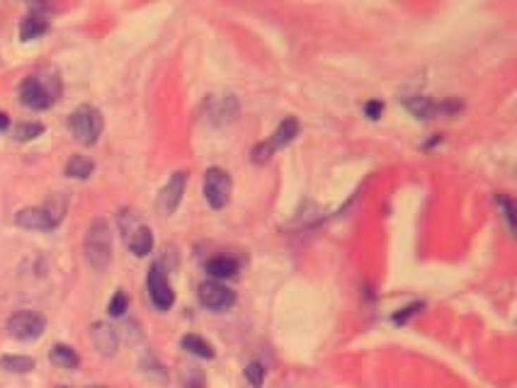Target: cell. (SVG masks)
<instances>
[{
    "mask_svg": "<svg viewBox=\"0 0 517 388\" xmlns=\"http://www.w3.org/2000/svg\"><path fill=\"white\" fill-rule=\"evenodd\" d=\"M83 253L85 260L92 270L102 272L107 270L109 260H112V228L104 218H95L87 226L85 240H83Z\"/></svg>",
    "mask_w": 517,
    "mask_h": 388,
    "instance_id": "obj_1",
    "label": "cell"
},
{
    "mask_svg": "<svg viewBox=\"0 0 517 388\" xmlns=\"http://www.w3.org/2000/svg\"><path fill=\"white\" fill-rule=\"evenodd\" d=\"M63 214H66V199L63 196H54V199H49L42 206L20 209L15 214V223L20 228H27V231H51V228H56L63 221Z\"/></svg>",
    "mask_w": 517,
    "mask_h": 388,
    "instance_id": "obj_2",
    "label": "cell"
},
{
    "mask_svg": "<svg viewBox=\"0 0 517 388\" xmlns=\"http://www.w3.org/2000/svg\"><path fill=\"white\" fill-rule=\"evenodd\" d=\"M59 85L56 78H44V75H30L25 78V83L20 85V102L30 109H49L54 102L59 100Z\"/></svg>",
    "mask_w": 517,
    "mask_h": 388,
    "instance_id": "obj_3",
    "label": "cell"
},
{
    "mask_svg": "<svg viewBox=\"0 0 517 388\" xmlns=\"http://www.w3.org/2000/svg\"><path fill=\"white\" fill-rule=\"evenodd\" d=\"M68 127L78 144L92 146V144H97V139H100L104 122H102V114L97 107L80 105V107H75L73 114L68 117Z\"/></svg>",
    "mask_w": 517,
    "mask_h": 388,
    "instance_id": "obj_4",
    "label": "cell"
},
{
    "mask_svg": "<svg viewBox=\"0 0 517 388\" xmlns=\"http://www.w3.org/2000/svg\"><path fill=\"white\" fill-rule=\"evenodd\" d=\"M231 175L221 168H209L205 173V199L212 209H224L231 199Z\"/></svg>",
    "mask_w": 517,
    "mask_h": 388,
    "instance_id": "obj_5",
    "label": "cell"
},
{
    "mask_svg": "<svg viewBox=\"0 0 517 388\" xmlns=\"http://www.w3.org/2000/svg\"><path fill=\"white\" fill-rule=\"evenodd\" d=\"M5 327H8V332L15 337V340L30 342V340H37V337L44 335L47 320H44V315L35 313V311H20V313L10 315Z\"/></svg>",
    "mask_w": 517,
    "mask_h": 388,
    "instance_id": "obj_6",
    "label": "cell"
},
{
    "mask_svg": "<svg viewBox=\"0 0 517 388\" xmlns=\"http://www.w3.org/2000/svg\"><path fill=\"white\" fill-rule=\"evenodd\" d=\"M146 289H148V299H151L158 311H168L170 306L175 303V292H173V287H170L161 262H153L151 270H148Z\"/></svg>",
    "mask_w": 517,
    "mask_h": 388,
    "instance_id": "obj_7",
    "label": "cell"
},
{
    "mask_svg": "<svg viewBox=\"0 0 517 388\" xmlns=\"http://www.w3.org/2000/svg\"><path fill=\"white\" fill-rule=\"evenodd\" d=\"M197 296H200V303L205 306V308L217 311V313L229 311L231 306L236 303V292H233V289H229L226 284H219V282L200 284V292H197Z\"/></svg>",
    "mask_w": 517,
    "mask_h": 388,
    "instance_id": "obj_8",
    "label": "cell"
},
{
    "mask_svg": "<svg viewBox=\"0 0 517 388\" xmlns=\"http://www.w3.org/2000/svg\"><path fill=\"white\" fill-rule=\"evenodd\" d=\"M185 184H187V173H175L173 177L168 180V184L161 189V196H158V211H161L163 216H170L175 214V209L180 206V201H183V194H185Z\"/></svg>",
    "mask_w": 517,
    "mask_h": 388,
    "instance_id": "obj_9",
    "label": "cell"
},
{
    "mask_svg": "<svg viewBox=\"0 0 517 388\" xmlns=\"http://www.w3.org/2000/svg\"><path fill=\"white\" fill-rule=\"evenodd\" d=\"M92 342H95L97 352L102 354V357H112L114 352H117L119 347V335L117 330H114L109 323H95L92 325Z\"/></svg>",
    "mask_w": 517,
    "mask_h": 388,
    "instance_id": "obj_10",
    "label": "cell"
},
{
    "mask_svg": "<svg viewBox=\"0 0 517 388\" xmlns=\"http://www.w3.org/2000/svg\"><path fill=\"white\" fill-rule=\"evenodd\" d=\"M126 243H129V250L136 255V258H146V255L153 250V231L146 226H136L134 231L126 236Z\"/></svg>",
    "mask_w": 517,
    "mask_h": 388,
    "instance_id": "obj_11",
    "label": "cell"
},
{
    "mask_svg": "<svg viewBox=\"0 0 517 388\" xmlns=\"http://www.w3.org/2000/svg\"><path fill=\"white\" fill-rule=\"evenodd\" d=\"M49 22L42 18V15H27L25 20L20 22V39L22 42H32L39 39L42 35H47Z\"/></svg>",
    "mask_w": 517,
    "mask_h": 388,
    "instance_id": "obj_12",
    "label": "cell"
},
{
    "mask_svg": "<svg viewBox=\"0 0 517 388\" xmlns=\"http://www.w3.org/2000/svg\"><path fill=\"white\" fill-rule=\"evenodd\" d=\"M49 359H51V364H56L59 369H75L80 364V357L75 354V349L68 345H61V342L51 347Z\"/></svg>",
    "mask_w": 517,
    "mask_h": 388,
    "instance_id": "obj_13",
    "label": "cell"
},
{
    "mask_svg": "<svg viewBox=\"0 0 517 388\" xmlns=\"http://www.w3.org/2000/svg\"><path fill=\"white\" fill-rule=\"evenodd\" d=\"M207 272L214 277V280H231L238 272V262L231 258H214L207 262Z\"/></svg>",
    "mask_w": 517,
    "mask_h": 388,
    "instance_id": "obj_14",
    "label": "cell"
},
{
    "mask_svg": "<svg viewBox=\"0 0 517 388\" xmlns=\"http://www.w3.org/2000/svg\"><path fill=\"white\" fill-rule=\"evenodd\" d=\"M92 170H95V163L83 156H73L68 163H66V175L75 180H87L92 175Z\"/></svg>",
    "mask_w": 517,
    "mask_h": 388,
    "instance_id": "obj_15",
    "label": "cell"
},
{
    "mask_svg": "<svg viewBox=\"0 0 517 388\" xmlns=\"http://www.w3.org/2000/svg\"><path fill=\"white\" fill-rule=\"evenodd\" d=\"M296 134H299V122H296L294 117H287L277 127V131H274V139L269 141V144H272V146H287V144H291V141L296 139Z\"/></svg>",
    "mask_w": 517,
    "mask_h": 388,
    "instance_id": "obj_16",
    "label": "cell"
},
{
    "mask_svg": "<svg viewBox=\"0 0 517 388\" xmlns=\"http://www.w3.org/2000/svg\"><path fill=\"white\" fill-rule=\"evenodd\" d=\"M0 369L13 371V374H27V371L35 369V359L22 357V354H8V357L0 359Z\"/></svg>",
    "mask_w": 517,
    "mask_h": 388,
    "instance_id": "obj_17",
    "label": "cell"
},
{
    "mask_svg": "<svg viewBox=\"0 0 517 388\" xmlns=\"http://www.w3.org/2000/svg\"><path fill=\"white\" fill-rule=\"evenodd\" d=\"M408 109L415 114L418 119H432L434 114L442 112L444 107L434 105V102H430L427 97H413V100H408Z\"/></svg>",
    "mask_w": 517,
    "mask_h": 388,
    "instance_id": "obj_18",
    "label": "cell"
},
{
    "mask_svg": "<svg viewBox=\"0 0 517 388\" xmlns=\"http://www.w3.org/2000/svg\"><path fill=\"white\" fill-rule=\"evenodd\" d=\"M183 347L187 349V352L197 354V357H202V359H214L212 345H209L207 340H202L200 335H185L183 337Z\"/></svg>",
    "mask_w": 517,
    "mask_h": 388,
    "instance_id": "obj_19",
    "label": "cell"
},
{
    "mask_svg": "<svg viewBox=\"0 0 517 388\" xmlns=\"http://www.w3.org/2000/svg\"><path fill=\"white\" fill-rule=\"evenodd\" d=\"M42 134H44V124L39 122H22L15 127V139L18 141H32Z\"/></svg>",
    "mask_w": 517,
    "mask_h": 388,
    "instance_id": "obj_20",
    "label": "cell"
},
{
    "mask_svg": "<svg viewBox=\"0 0 517 388\" xmlns=\"http://www.w3.org/2000/svg\"><path fill=\"white\" fill-rule=\"evenodd\" d=\"M245 381H248L253 388H260L265 384V367H262L260 362H250L248 367H245Z\"/></svg>",
    "mask_w": 517,
    "mask_h": 388,
    "instance_id": "obj_21",
    "label": "cell"
},
{
    "mask_svg": "<svg viewBox=\"0 0 517 388\" xmlns=\"http://www.w3.org/2000/svg\"><path fill=\"white\" fill-rule=\"evenodd\" d=\"M129 308V296H126L124 292H117L112 296V301L107 306V313L114 315V318H119V315H124V311Z\"/></svg>",
    "mask_w": 517,
    "mask_h": 388,
    "instance_id": "obj_22",
    "label": "cell"
},
{
    "mask_svg": "<svg viewBox=\"0 0 517 388\" xmlns=\"http://www.w3.org/2000/svg\"><path fill=\"white\" fill-rule=\"evenodd\" d=\"M418 311H422V303H410V306H406V308L401 311V313H396V315H394V323H406V320H408V318H413Z\"/></svg>",
    "mask_w": 517,
    "mask_h": 388,
    "instance_id": "obj_23",
    "label": "cell"
},
{
    "mask_svg": "<svg viewBox=\"0 0 517 388\" xmlns=\"http://www.w3.org/2000/svg\"><path fill=\"white\" fill-rule=\"evenodd\" d=\"M272 149H274L272 144H260V146H255V151H253V161H255V163H265V161H269V156H272Z\"/></svg>",
    "mask_w": 517,
    "mask_h": 388,
    "instance_id": "obj_24",
    "label": "cell"
},
{
    "mask_svg": "<svg viewBox=\"0 0 517 388\" xmlns=\"http://www.w3.org/2000/svg\"><path fill=\"white\" fill-rule=\"evenodd\" d=\"M382 112H384V102L382 100H370L365 105V114L370 119H379V117H382Z\"/></svg>",
    "mask_w": 517,
    "mask_h": 388,
    "instance_id": "obj_25",
    "label": "cell"
},
{
    "mask_svg": "<svg viewBox=\"0 0 517 388\" xmlns=\"http://www.w3.org/2000/svg\"><path fill=\"white\" fill-rule=\"evenodd\" d=\"M185 388H205V379H202L200 371H192L185 376Z\"/></svg>",
    "mask_w": 517,
    "mask_h": 388,
    "instance_id": "obj_26",
    "label": "cell"
},
{
    "mask_svg": "<svg viewBox=\"0 0 517 388\" xmlns=\"http://www.w3.org/2000/svg\"><path fill=\"white\" fill-rule=\"evenodd\" d=\"M498 204H503V209H505V218H508L510 228H513V204H510V199H505V196H498Z\"/></svg>",
    "mask_w": 517,
    "mask_h": 388,
    "instance_id": "obj_27",
    "label": "cell"
},
{
    "mask_svg": "<svg viewBox=\"0 0 517 388\" xmlns=\"http://www.w3.org/2000/svg\"><path fill=\"white\" fill-rule=\"evenodd\" d=\"M10 127V117L5 112H0V131H5Z\"/></svg>",
    "mask_w": 517,
    "mask_h": 388,
    "instance_id": "obj_28",
    "label": "cell"
}]
</instances>
